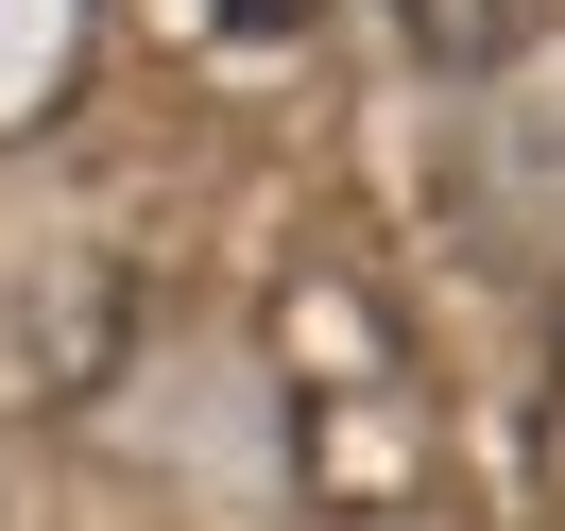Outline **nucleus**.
Returning <instances> with one entry per match:
<instances>
[{
  "label": "nucleus",
  "mask_w": 565,
  "mask_h": 531,
  "mask_svg": "<svg viewBox=\"0 0 565 531\" xmlns=\"http://www.w3.org/2000/svg\"><path fill=\"white\" fill-rule=\"evenodd\" d=\"M548 18H565V0H394V35H412L428 70H514Z\"/></svg>",
  "instance_id": "obj_1"
},
{
  "label": "nucleus",
  "mask_w": 565,
  "mask_h": 531,
  "mask_svg": "<svg viewBox=\"0 0 565 531\" xmlns=\"http://www.w3.org/2000/svg\"><path fill=\"white\" fill-rule=\"evenodd\" d=\"M548 514H565V360H548Z\"/></svg>",
  "instance_id": "obj_2"
}]
</instances>
